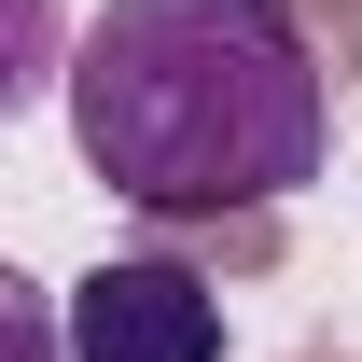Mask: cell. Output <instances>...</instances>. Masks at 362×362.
Segmentation results:
<instances>
[{"mask_svg":"<svg viewBox=\"0 0 362 362\" xmlns=\"http://www.w3.org/2000/svg\"><path fill=\"white\" fill-rule=\"evenodd\" d=\"M56 98L84 168L153 223L279 209L334 153V84L293 0H98Z\"/></svg>","mask_w":362,"mask_h":362,"instance_id":"6da1fadb","label":"cell"},{"mask_svg":"<svg viewBox=\"0 0 362 362\" xmlns=\"http://www.w3.org/2000/svg\"><path fill=\"white\" fill-rule=\"evenodd\" d=\"M56 334L70 362H223V293L168 251H112L98 279H70Z\"/></svg>","mask_w":362,"mask_h":362,"instance_id":"7a4b0ae2","label":"cell"},{"mask_svg":"<svg viewBox=\"0 0 362 362\" xmlns=\"http://www.w3.org/2000/svg\"><path fill=\"white\" fill-rule=\"evenodd\" d=\"M70 84V0H0V126Z\"/></svg>","mask_w":362,"mask_h":362,"instance_id":"3957f363","label":"cell"},{"mask_svg":"<svg viewBox=\"0 0 362 362\" xmlns=\"http://www.w3.org/2000/svg\"><path fill=\"white\" fill-rule=\"evenodd\" d=\"M0 362H70V334H56V293L28 265H0Z\"/></svg>","mask_w":362,"mask_h":362,"instance_id":"277c9868","label":"cell"}]
</instances>
